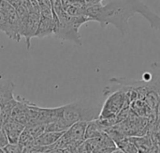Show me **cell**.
Returning <instances> with one entry per match:
<instances>
[{
	"label": "cell",
	"instance_id": "1",
	"mask_svg": "<svg viewBox=\"0 0 160 153\" xmlns=\"http://www.w3.org/2000/svg\"><path fill=\"white\" fill-rule=\"evenodd\" d=\"M140 13L149 22L151 27L160 31V17L141 0H110L107 4H91L85 8V16L99 23L101 28L113 24L125 36L129 32L128 20Z\"/></svg>",
	"mask_w": 160,
	"mask_h": 153
},
{
	"label": "cell",
	"instance_id": "2",
	"mask_svg": "<svg viewBox=\"0 0 160 153\" xmlns=\"http://www.w3.org/2000/svg\"><path fill=\"white\" fill-rule=\"evenodd\" d=\"M101 108L95 104H85L82 103H72L62 106L61 119L68 129L79 121H92L98 119Z\"/></svg>",
	"mask_w": 160,
	"mask_h": 153
},
{
	"label": "cell",
	"instance_id": "3",
	"mask_svg": "<svg viewBox=\"0 0 160 153\" xmlns=\"http://www.w3.org/2000/svg\"><path fill=\"white\" fill-rule=\"evenodd\" d=\"M130 101L123 88L113 91L109 95L105 103L103 104L98 119H112L118 116V114L125 108L130 107Z\"/></svg>",
	"mask_w": 160,
	"mask_h": 153
},
{
	"label": "cell",
	"instance_id": "4",
	"mask_svg": "<svg viewBox=\"0 0 160 153\" xmlns=\"http://www.w3.org/2000/svg\"><path fill=\"white\" fill-rule=\"evenodd\" d=\"M39 13L37 11H33L29 13L24 19L22 20V37H24L26 48H30L31 39L36 37V33L38 30V23H39Z\"/></svg>",
	"mask_w": 160,
	"mask_h": 153
},
{
	"label": "cell",
	"instance_id": "5",
	"mask_svg": "<svg viewBox=\"0 0 160 153\" xmlns=\"http://www.w3.org/2000/svg\"><path fill=\"white\" fill-rule=\"evenodd\" d=\"M3 129L8 135L9 143H18L20 135L25 129V126L10 118L3 125Z\"/></svg>",
	"mask_w": 160,
	"mask_h": 153
},
{
	"label": "cell",
	"instance_id": "6",
	"mask_svg": "<svg viewBox=\"0 0 160 153\" xmlns=\"http://www.w3.org/2000/svg\"><path fill=\"white\" fill-rule=\"evenodd\" d=\"M55 28V14L53 18L40 17L38 30L36 33L37 38H44L53 34Z\"/></svg>",
	"mask_w": 160,
	"mask_h": 153
},
{
	"label": "cell",
	"instance_id": "7",
	"mask_svg": "<svg viewBox=\"0 0 160 153\" xmlns=\"http://www.w3.org/2000/svg\"><path fill=\"white\" fill-rule=\"evenodd\" d=\"M65 132L57 133V132H45L39 137L35 139L34 146L36 147H50L54 145L59 138L63 135Z\"/></svg>",
	"mask_w": 160,
	"mask_h": 153
},
{
	"label": "cell",
	"instance_id": "8",
	"mask_svg": "<svg viewBox=\"0 0 160 153\" xmlns=\"http://www.w3.org/2000/svg\"><path fill=\"white\" fill-rule=\"evenodd\" d=\"M14 84L9 80H0V106L14 99Z\"/></svg>",
	"mask_w": 160,
	"mask_h": 153
},
{
	"label": "cell",
	"instance_id": "9",
	"mask_svg": "<svg viewBox=\"0 0 160 153\" xmlns=\"http://www.w3.org/2000/svg\"><path fill=\"white\" fill-rule=\"evenodd\" d=\"M128 139L136 146L139 153H149L153 148L152 139L148 135H142V136H130Z\"/></svg>",
	"mask_w": 160,
	"mask_h": 153
},
{
	"label": "cell",
	"instance_id": "10",
	"mask_svg": "<svg viewBox=\"0 0 160 153\" xmlns=\"http://www.w3.org/2000/svg\"><path fill=\"white\" fill-rule=\"evenodd\" d=\"M116 147L122 150L125 153H139L136 146L128 139V137H125L121 141L116 143Z\"/></svg>",
	"mask_w": 160,
	"mask_h": 153
},
{
	"label": "cell",
	"instance_id": "11",
	"mask_svg": "<svg viewBox=\"0 0 160 153\" xmlns=\"http://www.w3.org/2000/svg\"><path fill=\"white\" fill-rule=\"evenodd\" d=\"M4 150L6 153H25L26 149L19 143H8L5 148Z\"/></svg>",
	"mask_w": 160,
	"mask_h": 153
},
{
	"label": "cell",
	"instance_id": "12",
	"mask_svg": "<svg viewBox=\"0 0 160 153\" xmlns=\"http://www.w3.org/2000/svg\"><path fill=\"white\" fill-rule=\"evenodd\" d=\"M94 144L92 139H85L78 148V153H92Z\"/></svg>",
	"mask_w": 160,
	"mask_h": 153
},
{
	"label": "cell",
	"instance_id": "13",
	"mask_svg": "<svg viewBox=\"0 0 160 153\" xmlns=\"http://www.w3.org/2000/svg\"><path fill=\"white\" fill-rule=\"evenodd\" d=\"M151 73H152V76L154 80H156L157 82H158L160 85V63L158 62H155L151 65Z\"/></svg>",
	"mask_w": 160,
	"mask_h": 153
},
{
	"label": "cell",
	"instance_id": "14",
	"mask_svg": "<svg viewBox=\"0 0 160 153\" xmlns=\"http://www.w3.org/2000/svg\"><path fill=\"white\" fill-rule=\"evenodd\" d=\"M0 31L4 32L7 36L8 34V24L6 15L2 11H0Z\"/></svg>",
	"mask_w": 160,
	"mask_h": 153
},
{
	"label": "cell",
	"instance_id": "15",
	"mask_svg": "<svg viewBox=\"0 0 160 153\" xmlns=\"http://www.w3.org/2000/svg\"><path fill=\"white\" fill-rule=\"evenodd\" d=\"M9 143L8 135L6 134V132L4 131V129L2 128V130L0 131V148L4 149L8 144Z\"/></svg>",
	"mask_w": 160,
	"mask_h": 153
},
{
	"label": "cell",
	"instance_id": "16",
	"mask_svg": "<svg viewBox=\"0 0 160 153\" xmlns=\"http://www.w3.org/2000/svg\"><path fill=\"white\" fill-rule=\"evenodd\" d=\"M110 153H125V152H124L122 150H120L119 148H117V147H116L115 149H113V150H112Z\"/></svg>",
	"mask_w": 160,
	"mask_h": 153
},
{
	"label": "cell",
	"instance_id": "17",
	"mask_svg": "<svg viewBox=\"0 0 160 153\" xmlns=\"http://www.w3.org/2000/svg\"><path fill=\"white\" fill-rule=\"evenodd\" d=\"M99 3V0H92V4H98Z\"/></svg>",
	"mask_w": 160,
	"mask_h": 153
},
{
	"label": "cell",
	"instance_id": "18",
	"mask_svg": "<svg viewBox=\"0 0 160 153\" xmlns=\"http://www.w3.org/2000/svg\"><path fill=\"white\" fill-rule=\"evenodd\" d=\"M0 153H6V151L4 150V149H2V148H0Z\"/></svg>",
	"mask_w": 160,
	"mask_h": 153
},
{
	"label": "cell",
	"instance_id": "19",
	"mask_svg": "<svg viewBox=\"0 0 160 153\" xmlns=\"http://www.w3.org/2000/svg\"><path fill=\"white\" fill-rule=\"evenodd\" d=\"M108 153H110V152H108Z\"/></svg>",
	"mask_w": 160,
	"mask_h": 153
}]
</instances>
